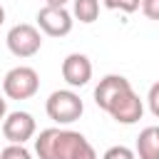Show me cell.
<instances>
[{
    "label": "cell",
    "instance_id": "obj_1",
    "mask_svg": "<svg viewBox=\"0 0 159 159\" xmlns=\"http://www.w3.org/2000/svg\"><path fill=\"white\" fill-rule=\"evenodd\" d=\"M35 154L40 159H97L94 147L72 129H42L35 139Z\"/></svg>",
    "mask_w": 159,
    "mask_h": 159
},
{
    "label": "cell",
    "instance_id": "obj_2",
    "mask_svg": "<svg viewBox=\"0 0 159 159\" xmlns=\"http://www.w3.org/2000/svg\"><path fill=\"white\" fill-rule=\"evenodd\" d=\"M47 117L57 124H72L82 117L84 112V104L80 99V94H75L72 89H55L50 97H47Z\"/></svg>",
    "mask_w": 159,
    "mask_h": 159
},
{
    "label": "cell",
    "instance_id": "obj_3",
    "mask_svg": "<svg viewBox=\"0 0 159 159\" xmlns=\"http://www.w3.org/2000/svg\"><path fill=\"white\" fill-rule=\"evenodd\" d=\"M37 89H40V77L27 65L12 67L2 80V92L10 99H30Z\"/></svg>",
    "mask_w": 159,
    "mask_h": 159
},
{
    "label": "cell",
    "instance_id": "obj_4",
    "mask_svg": "<svg viewBox=\"0 0 159 159\" xmlns=\"http://www.w3.org/2000/svg\"><path fill=\"white\" fill-rule=\"evenodd\" d=\"M7 50L15 55V57H32L40 52L42 47V37H40V30L35 25H27V22H20L15 27H10L7 37Z\"/></svg>",
    "mask_w": 159,
    "mask_h": 159
},
{
    "label": "cell",
    "instance_id": "obj_5",
    "mask_svg": "<svg viewBox=\"0 0 159 159\" xmlns=\"http://www.w3.org/2000/svg\"><path fill=\"white\" fill-rule=\"evenodd\" d=\"M37 25L45 35L50 37H65L72 30V15L65 7H52L45 5L42 10H37Z\"/></svg>",
    "mask_w": 159,
    "mask_h": 159
},
{
    "label": "cell",
    "instance_id": "obj_6",
    "mask_svg": "<svg viewBox=\"0 0 159 159\" xmlns=\"http://www.w3.org/2000/svg\"><path fill=\"white\" fill-rule=\"evenodd\" d=\"M2 134L10 144H25L35 134V119L30 112H10L2 119Z\"/></svg>",
    "mask_w": 159,
    "mask_h": 159
},
{
    "label": "cell",
    "instance_id": "obj_7",
    "mask_svg": "<svg viewBox=\"0 0 159 159\" xmlns=\"http://www.w3.org/2000/svg\"><path fill=\"white\" fill-rule=\"evenodd\" d=\"M132 89V84H129V80L127 77H122V75H107V77H102L99 80V84L94 87V102H97V107L99 109H109L124 92H129Z\"/></svg>",
    "mask_w": 159,
    "mask_h": 159
},
{
    "label": "cell",
    "instance_id": "obj_8",
    "mask_svg": "<svg viewBox=\"0 0 159 159\" xmlns=\"http://www.w3.org/2000/svg\"><path fill=\"white\" fill-rule=\"evenodd\" d=\"M62 77L70 87H84L92 80V62L82 52H72L62 60Z\"/></svg>",
    "mask_w": 159,
    "mask_h": 159
},
{
    "label": "cell",
    "instance_id": "obj_9",
    "mask_svg": "<svg viewBox=\"0 0 159 159\" xmlns=\"http://www.w3.org/2000/svg\"><path fill=\"white\" fill-rule=\"evenodd\" d=\"M107 112H109L112 119L119 122V124H134V122L142 119L144 104H142L139 94H134V89H129V92H124V94H122V97H119Z\"/></svg>",
    "mask_w": 159,
    "mask_h": 159
},
{
    "label": "cell",
    "instance_id": "obj_10",
    "mask_svg": "<svg viewBox=\"0 0 159 159\" xmlns=\"http://www.w3.org/2000/svg\"><path fill=\"white\" fill-rule=\"evenodd\" d=\"M137 159H159V132L147 127L137 137Z\"/></svg>",
    "mask_w": 159,
    "mask_h": 159
},
{
    "label": "cell",
    "instance_id": "obj_11",
    "mask_svg": "<svg viewBox=\"0 0 159 159\" xmlns=\"http://www.w3.org/2000/svg\"><path fill=\"white\" fill-rule=\"evenodd\" d=\"M72 15H75L80 22H84V25L94 22V20L99 17V0H75Z\"/></svg>",
    "mask_w": 159,
    "mask_h": 159
},
{
    "label": "cell",
    "instance_id": "obj_12",
    "mask_svg": "<svg viewBox=\"0 0 159 159\" xmlns=\"http://www.w3.org/2000/svg\"><path fill=\"white\" fill-rule=\"evenodd\" d=\"M0 159H32V154L22 147V144H7L0 152Z\"/></svg>",
    "mask_w": 159,
    "mask_h": 159
},
{
    "label": "cell",
    "instance_id": "obj_13",
    "mask_svg": "<svg viewBox=\"0 0 159 159\" xmlns=\"http://www.w3.org/2000/svg\"><path fill=\"white\" fill-rule=\"evenodd\" d=\"M139 2L142 0H104V7L122 10V12H134V10H139Z\"/></svg>",
    "mask_w": 159,
    "mask_h": 159
},
{
    "label": "cell",
    "instance_id": "obj_14",
    "mask_svg": "<svg viewBox=\"0 0 159 159\" xmlns=\"http://www.w3.org/2000/svg\"><path fill=\"white\" fill-rule=\"evenodd\" d=\"M102 159H137V154H134L132 149H127V147L119 144V147H109Z\"/></svg>",
    "mask_w": 159,
    "mask_h": 159
},
{
    "label": "cell",
    "instance_id": "obj_15",
    "mask_svg": "<svg viewBox=\"0 0 159 159\" xmlns=\"http://www.w3.org/2000/svg\"><path fill=\"white\" fill-rule=\"evenodd\" d=\"M139 7L149 20H159V0H142Z\"/></svg>",
    "mask_w": 159,
    "mask_h": 159
},
{
    "label": "cell",
    "instance_id": "obj_16",
    "mask_svg": "<svg viewBox=\"0 0 159 159\" xmlns=\"http://www.w3.org/2000/svg\"><path fill=\"white\" fill-rule=\"evenodd\" d=\"M147 102H149V109L154 117H159V82H154L149 87V94H147Z\"/></svg>",
    "mask_w": 159,
    "mask_h": 159
},
{
    "label": "cell",
    "instance_id": "obj_17",
    "mask_svg": "<svg viewBox=\"0 0 159 159\" xmlns=\"http://www.w3.org/2000/svg\"><path fill=\"white\" fill-rule=\"evenodd\" d=\"M5 114H7V104H5V97L0 94V119H5Z\"/></svg>",
    "mask_w": 159,
    "mask_h": 159
},
{
    "label": "cell",
    "instance_id": "obj_18",
    "mask_svg": "<svg viewBox=\"0 0 159 159\" xmlns=\"http://www.w3.org/2000/svg\"><path fill=\"white\" fill-rule=\"evenodd\" d=\"M47 5H52V7H65V2L67 0H45Z\"/></svg>",
    "mask_w": 159,
    "mask_h": 159
},
{
    "label": "cell",
    "instance_id": "obj_19",
    "mask_svg": "<svg viewBox=\"0 0 159 159\" xmlns=\"http://www.w3.org/2000/svg\"><path fill=\"white\" fill-rule=\"evenodd\" d=\"M5 22V10H2V5H0V25Z\"/></svg>",
    "mask_w": 159,
    "mask_h": 159
},
{
    "label": "cell",
    "instance_id": "obj_20",
    "mask_svg": "<svg viewBox=\"0 0 159 159\" xmlns=\"http://www.w3.org/2000/svg\"><path fill=\"white\" fill-rule=\"evenodd\" d=\"M157 132H159V127H157Z\"/></svg>",
    "mask_w": 159,
    "mask_h": 159
}]
</instances>
